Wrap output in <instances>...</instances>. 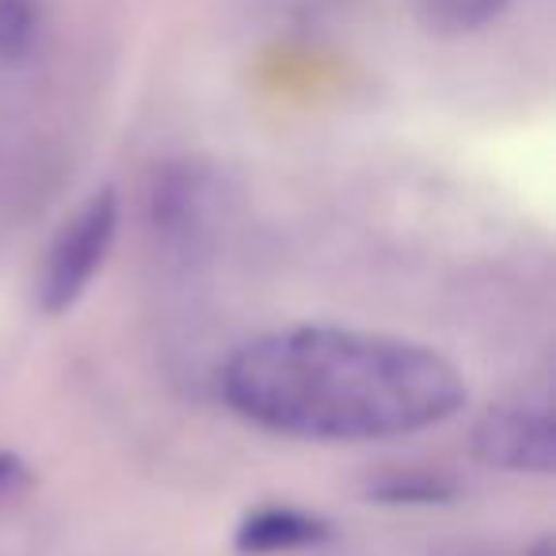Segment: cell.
Returning a JSON list of instances; mask_svg holds the SVG:
<instances>
[{"instance_id":"obj_2","label":"cell","mask_w":556,"mask_h":556,"mask_svg":"<svg viewBox=\"0 0 556 556\" xmlns=\"http://www.w3.org/2000/svg\"><path fill=\"white\" fill-rule=\"evenodd\" d=\"M118 237V194L115 187H100L77 214L58 229L42 260L39 282H35V305L47 317L70 313L88 294L92 278L103 270Z\"/></svg>"},{"instance_id":"obj_10","label":"cell","mask_w":556,"mask_h":556,"mask_svg":"<svg viewBox=\"0 0 556 556\" xmlns=\"http://www.w3.org/2000/svg\"><path fill=\"white\" fill-rule=\"evenodd\" d=\"M530 556H556V541L548 538H541V541H533V548H530Z\"/></svg>"},{"instance_id":"obj_6","label":"cell","mask_w":556,"mask_h":556,"mask_svg":"<svg viewBox=\"0 0 556 556\" xmlns=\"http://www.w3.org/2000/svg\"><path fill=\"white\" fill-rule=\"evenodd\" d=\"M378 507H442L457 500V484L434 469H386L366 484Z\"/></svg>"},{"instance_id":"obj_3","label":"cell","mask_w":556,"mask_h":556,"mask_svg":"<svg viewBox=\"0 0 556 556\" xmlns=\"http://www.w3.org/2000/svg\"><path fill=\"white\" fill-rule=\"evenodd\" d=\"M217 176L199 161H168L153 172L149 184V229L168 252H199L210 237V222L217 210Z\"/></svg>"},{"instance_id":"obj_1","label":"cell","mask_w":556,"mask_h":556,"mask_svg":"<svg viewBox=\"0 0 556 556\" xmlns=\"http://www.w3.org/2000/svg\"><path fill=\"white\" fill-rule=\"evenodd\" d=\"M222 396L263 431L309 442H381L454 419L469 404V386L427 343L302 325L232 351Z\"/></svg>"},{"instance_id":"obj_5","label":"cell","mask_w":556,"mask_h":556,"mask_svg":"<svg viewBox=\"0 0 556 556\" xmlns=\"http://www.w3.org/2000/svg\"><path fill=\"white\" fill-rule=\"evenodd\" d=\"M332 538L336 526L325 515L287 507V503H270V507H255L240 518L237 530H232V548L240 556H287L320 548Z\"/></svg>"},{"instance_id":"obj_4","label":"cell","mask_w":556,"mask_h":556,"mask_svg":"<svg viewBox=\"0 0 556 556\" xmlns=\"http://www.w3.org/2000/svg\"><path fill=\"white\" fill-rule=\"evenodd\" d=\"M472 457L488 469L548 477L556 469L553 416L530 408H488L472 424Z\"/></svg>"},{"instance_id":"obj_7","label":"cell","mask_w":556,"mask_h":556,"mask_svg":"<svg viewBox=\"0 0 556 556\" xmlns=\"http://www.w3.org/2000/svg\"><path fill=\"white\" fill-rule=\"evenodd\" d=\"M510 0H419V20L439 35H472L507 12Z\"/></svg>"},{"instance_id":"obj_8","label":"cell","mask_w":556,"mask_h":556,"mask_svg":"<svg viewBox=\"0 0 556 556\" xmlns=\"http://www.w3.org/2000/svg\"><path fill=\"white\" fill-rule=\"evenodd\" d=\"M39 39V12L31 0H0V62H24Z\"/></svg>"},{"instance_id":"obj_9","label":"cell","mask_w":556,"mask_h":556,"mask_svg":"<svg viewBox=\"0 0 556 556\" xmlns=\"http://www.w3.org/2000/svg\"><path fill=\"white\" fill-rule=\"evenodd\" d=\"M35 484L31 477V465L24 462L20 454H9V450H0V503H12Z\"/></svg>"}]
</instances>
